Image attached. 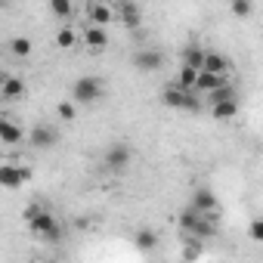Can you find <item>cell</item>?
<instances>
[{
	"mask_svg": "<svg viewBox=\"0 0 263 263\" xmlns=\"http://www.w3.org/2000/svg\"><path fill=\"white\" fill-rule=\"evenodd\" d=\"M134 245H137L143 254H152V251L158 248V235H155V229H137V232H134Z\"/></svg>",
	"mask_w": 263,
	"mask_h": 263,
	"instance_id": "ac0fdd59",
	"label": "cell"
},
{
	"mask_svg": "<svg viewBox=\"0 0 263 263\" xmlns=\"http://www.w3.org/2000/svg\"><path fill=\"white\" fill-rule=\"evenodd\" d=\"M31 180V171L22 164H0V189H22Z\"/></svg>",
	"mask_w": 263,
	"mask_h": 263,
	"instance_id": "52a82bcc",
	"label": "cell"
},
{
	"mask_svg": "<svg viewBox=\"0 0 263 263\" xmlns=\"http://www.w3.org/2000/svg\"><path fill=\"white\" fill-rule=\"evenodd\" d=\"M50 13L59 22H68L74 16V4H71V0H50Z\"/></svg>",
	"mask_w": 263,
	"mask_h": 263,
	"instance_id": "d6986e66",
	"label": "cell"
},
{
	"mask_svg": "<svg viewBox=\"0 0 263 263\" xmlns=\"http://www.w3.org/2000/svg\"><path fill=\"white\" fill-rule=\"evenodd\" d=\"M74 44H78V31L68 28V25H62V28L56 31V47H59V50H71Z\"/></svg>",
	"mask_w": 263,
	"mask_h": 263,
	"instance_id": "44dd1931",
	"label": "cell"
},
{
	"mask_svg": "<svg viewBox=\"0 0 263 263\" xmlns=\"http://www.w3.org/2000/svg\"><path fill=\"white\" fill-rule=\"evenodd\" d=\"M134 65L140 71L152 74V71H158L164 65V56H161V50H140V53H134Z\"/></svg>",
	"mask_w": 263,
	"mask_h": 263,
	"instance_id": "8fae6325",
	"label": "cell"
},
{
	"mask_svg": "<svg viewBox=\"0 0 263 263\" xmlns=\"http://www.w3.org/2000/svg\"><path fill=\"white\" fill-rule=\"evenodd\" d=\"M56 115H59L62 121H74V118H78V108H74V102H59V105H56Z\"/></svg>",
	"mask_w": 263,
	"mask_h": 263,
	"instance_id": "d4e9b609",
	"label": "cell"
},
{
	"mask_svg": "<svg viewBox=\"0 0 263 263\" xmlns=\"http://www.w3.org/2000/svg\"><path fill=\"white\" fill-rule=\"evenodd\" d=\"M248 235H251V241H263V220L257 217V220H251V229H248Z\"/></svg>",
	"mask_w": 263,
	"mask_h": 263,
	"instance_id": "484cf974",
	"label": "cell"
},
{
	"mask_svg": "<svg viewBox=\"0 0 263 263\" xmlns=\"http://www.w3.org/2000/svg\"><path fill=\"white\" fill-rule=\"evenodd\" d=\"M0 143H7V146L25 143V130L16 121H10V118H0Z\"/></svg>",
	"mask_w": 263,
	"mask_h": 263,
	"instance_id": "5bb4252c",
	"label": "cell"
},
{
	"mask_svg": "<svg viewBox=\"0 0 263 263\" xmlns=\"http://www.w3.org/2000/svg\"><path fill=\"white\" fill-rule=\"evenodd\" d=\"M204 71H214V74H229L232 62L223 56V53H214V50H204V62H201Z\"/></svg>",
	"mask_w": 263,
	"mask_h": 263,
	"instance_id": "e0dca14e",
	"label": "cell"
},
{
	"mask_svg": "<svg viewBox=\"0 0 263 263\" xmlns=\"http://www.w3.org/2000/svg\"><path fill=\"white\" fill-rule=\"evenodd\" d=\"M25 223H28V229H31V235H34V238L59 241V235H62L59 220H56L50 211H44L41 204H28V208H25Z\"/></svg>",
	"mask_w": 263,
	"mask_h": 263,
	"instance_id": "6da1fadb",
	"label": "cell"
},
{
	"mask_svg": "<svg viewBox=\"0 0 263 263\" xmlns=\"http://www.w3.org/2000/svg\"><path fill=\"white\" fill-rule=\"evenodd\" d=\"M211 115H214V121H232V118L238 115V99H235V96L214 99V102H211Z\"/></svg>",
	"mask_w": 263,
	"mask_h": 263,
	"instance_id": "7c38bea8",
	"label": "cell"
},
{
	"mask_svg": "<svg viewBox=\"0 0 263 263\" xmlns=\"http://www.w3.org/2000/svg\"><path fill=\"white\" fill-rule=\"evenodd\" d=\"M102 4H108V7H115V4H118V0H102Z\"/></svg>",
	"mask_w": 263,
	"mask_h": 263,
	"instance_id": "83f0119b",
	"label": "cell"
},
{
	"mask_svg": "<svg viewBox=\"0 0 263 263\" xmlns=\"http://www.w3.org/2000/svg\"><path fill=\"white\" fill-rule=\"evenodd\" d=\"M201 62H204V47L189 44V47L183 50V65H189V68H201Z\"/></svg>",
	"mask_w": 263,
	"mask_h": 263,
	"instance_id": "ffe728a7",
	"label": "cell"
},
{
	"mask_svg": "<svg viewBox=\"0 0 263 263\" xmlns=\"http://www.w3.org/2000/svg\"><path fill=\"white\" fill-rule=\"evenodd\" d=\"M161 102H164L167 108H177V111H198V108H201L198 93H195V90H180L177 84L161 93Z\"/></svg>",
	"mask_w": 263,
	"mask_h": 263,
	"instance_id": "277c9868",
	"label": "cell"
},
{
	"mask_svg": "<svg viewBox=\"0 0 263 263\" xmlns=\"http://www.w3.org/2000/svg\"><path fill=\"white\" fill-rule=\"evenodd\" d=\"M25 140L34 149H53L59 143V134H56V127H50V124H37V127H31L25 134Z\"/></svg>",
	"mask_w": 263,
	"mask_h": 263,
	"instance_id": "ba28073f",
	"label": "cell"
},
{
	"mask_svg": "<svg viewBox=\"0 0 263 263\" xmlns=\"http://www.w3.org/2000/svg\"><path fill=\"white\" fill-rule=\"evenodd\" d=\"M195 74H198V68H189V65H183L174 84H177L180 90H192V87H195Z\"/></svg>",
	"mask_w": 263,
	"mask_h": 263,
	"instance_id": "7402d4cb",
	"label": "cell"
},
{
	"mask_svg": "<svg viewBox=\"0 0 263 263\" xmlns=\"http://www.w3.org/2000/svg\"><path fill=\"white\" fill-rule=\"evenodd\" d=\"M115 22H121L130 31H137L143 25V10L134 4V0H118L115 4Z\"/></svg>",
	"mask_w": 263,
	"mask_h": 263,
	"instance_id": "8992f818",
	"label": "cell"
},
{
	"mask_svg": "<svg viewBox=\"0 0 263 263\" xmlns=\"http://www.w3.org/2000/svg\"><path fill=\"white\" fill-rule=\"evenodd\" d=\"M84 16H87L90 25H102V28H108V25L115 22V7L102 4V0H90L87 10H84Z\"/></svg>",
	"mask_w": 263,
	"mask_h": 263,
	"instance_id": "9c48e42d",
	"label": "cell"
},
{
	"mask_svg": "<svg viewBox=\"0 0 263 263\" xmlns=\"http://www.w3.org/2000/svg\"><path fill=\"white\" fill-rule=\"evenodd\" d=\"M198 254H201V251H198V245H192V248L186 245V248H183V257H186V260H195Z\"/></svg>",
	"mask_w": 263,
	"mask_h": 263,
	"instance_id": "4316f807",
	"label": "cell"
},
{
	"mask_svg": "<svg viewBox=\"0 0 263 263\" xmlns=\"http://www.w3.org/2000/svg\"><path fill=\"white\" fill-rule=\"evenodd\" d=\"M10 53H13V56H19V59L31 56V41H28V37H22V34H19V37H13V41H10Z\"/></svg>",
	"mask_w": 263,
	"mask_h": 263,
	"instance_id": "603a6c76",
	"label": "cell"
},
{
	"mask_svg": "<svg viewBox=\"0 0 263 263\" xmlns=\"http://www.w3.org/2000/svg\"><path fill=\"white\" fill-rule=\"evenodd\" d=\"M130 161H134V149H130L127 143H111L105 149V155H102V164L108 171H127Z\"/></svg>",
	"mask_w": 263,
	"mask_h": 263,
	"instance_id": "5b68a950",
	"label": "cell"
},
{
	"mask_svg": "<svg viewBox=\"0 0 263 263\" xmlns=\"http://www.w3.org/2000/svg\"><path fill=\"white\" fill-rule=\"evenodd\" d=\"M108 28H102V25H90L87 22V31H84V44L90 47V50H105L108 47Z\"/></svg>",
	"mask_w": 263,
	"mask_h": 263,
	"instance_id": "2e32d148",
	"label": "cell"
},
{
	"mask_svg": "<svg viewBox=\"0 0 263 263\" xmlns=\"http://www.w3.org/2000/svg\"><path fill=\"white\" fill-rule=\"evenodd\" d=\"M226 84V74H214V71H204V68H198V74H195V93H211V90H217V87H223Z\"/></svg>",
	"mask_w": 263,
	"mask_h": 263,
	"instance_id": "9a60e30c",
	"label": "cell"
},
{
	"mask_svg": "<svg viewBox=\"0 0 263 263\" xmlns=\"http://www.w3.org/2000/svg\"><path fill=\"white\" fill-rule=\"evenodd\" d=\"M25 81L16 78V74H0V96L4 99H22L25 96Z\"/></svg>",
	"mask_w": 263,
	"mask_h": 263,
	"instance_id": "4fadbf2b",
	"label": "cell"
},
{
	"mask_svg": "<svg viewBox=\"0 0 263 263\" xmlns=\"http://www.w3.org/2000/svg\"><path fill=\"white\" fill-rule=\"evenodd\" d=\"M71 99L81 102V105H93V102H99V99H102V81L93 78V74L78 78V81L71 84Z\"/></svg>",
	"mask_w": 263,
	"mask_h": 263,
	"instance_id": "3957f363",
	"label": "cell"
},
{
	"mask_svg": "<svg viewBox=\"0 0 263 263\" xmlns=\"http://www.w3.org/2000/svg\"><path fill=\"white\" fill-rule=\"evenodd\" d=\"M180 229H183V235L186 238H192V241H204V238H214L217 235V223L214 220H208L204 214H198L195 208H186L183 214H180Z\"/></svg>",
	"mask_w": 263,
	"mask_h": 263,
	"instance_id": "7a4b0ae2",
	"label": "cell"
},
{
	"mask_svg": "<svg viewBox=\"0 0 263 263\" xmlns=\"http://www.w3.org/2000/svg\"><path fill=\"white\" fill-rule=\"evenodd\" d=\"M189 208H195L198 214H211V211H220V201H217L214 189H208V186H198V189L192 192V201H189Z\"/></svg>",
	"mask_w": 263,
	"mask_h": 263,
	"instance_id": "30bf717a",
	"label": "cell"
},
{
	"mask_svg": "<svg viewBox=\"0 0 263 263\" xmlns=\"http://www.w3.org/2000/svg\"><path fill=\"white\" fill-rule=\"evenodd\" d=\"M229 10H232V16H235V19H248V16L254 13V4H251V0H232Z\"/></svg>",
	"mask_w": 263,
	"mask_h": 263,
	"instance_id": "cb8c5ba5",
	"label": "cell"
}]
</instances>
